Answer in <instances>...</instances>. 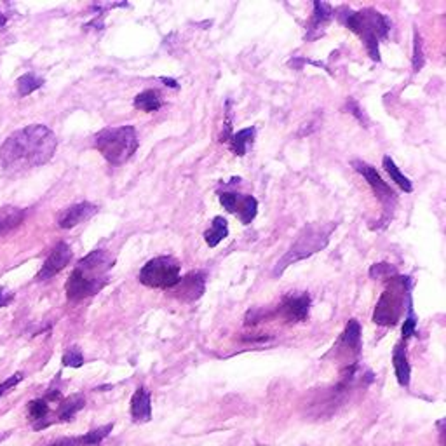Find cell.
<instances>
[{
    "label": "cell",
    "instance_id": "cell-23",
    "mask_svg": "<svg viewBox=\"0 0 446 446\" xmlns=\"http://www.w3.org/2000/svg\"><path fill=\"white\" fill-rule=\"evenodd\" d=\"M342 343L354 354H359L361 350V324L356 319H350L347 323L346 330L342 333Z\"/></svg>",
    "mask_w": 446,
    "mask_h": 446
},
{
    "label": "cell",
    "instance_id": "cell-26",
    "mask_svg": "<svg viewBox=\"0 0 446 446\" xmlns=\"http://www.w3.org/2000/svg\"><path fill=\"white\" fill-rule=\"evenodd\" d=\"M61 363L67 368H81L84 365V354H82L81 347L72 346L65 350L63 357H61Z\"/></svg>",
    "mask_w": 446,
    "mask_h": 446
},
{
    "label": "cell",
    "instance_id": "cell-27",
    "mask_svg": "<svg viewBox=\"0 0 446 446\" xmlns=\"http://www.w3.org/2000/svg\"><path fill=\"white\" fill-rule=\"evenodd\" d=\"M425 63L424 58V49H422V39L421 34L415 30L413 34V56H412V65H413V72H421L422 67Z\"/></svg>",
    "mask_w": 446,
    "mask_h": 446
},
{
    "label": "cell",
    "instance_id": "cell-7",
    "mask_svg": "<svg viewBox=\"0 0 446 446\" xmlns=\"http://www.w3.org/2000/svg\"><path fill=\"white\" fill-rule=\"evenodd\" d=\"M140 283L147 288L169 291L180 281V262L173 257H156L140 270Z\"/></svg>",
    "mask_w": 446,
    "mask_h": 446
},
{
    "label": "cell",
    "instance_id": "cell-18",
    "mask_svg": "<svg viewBox=\"0 0 446 446\" xmlns=\"http://www.w3.org/2000/svg\"><path fill=\"white\" fill-rule=\"evenodd\" d=\"M86 406V399L81 394H74L70 398L63 399L58 410V421L60 422H70L74 421V416Z\"/></svg>",
    "mask_w": 446,
    "mask_h": 446
},
{
    "label": "cell",
    "instance_id": "cell-20",
    "mask_svg": "<svg viewBox=\"0 0 446 446\" xmlns=\"http://www.w3.org/2000/svg\"><path fill=\"white\" fill-rule=\"evenodd\" d=\"M227 235H229L227 220L223 218V216H216V218L213 220L209 231L204 232V241L209 248H216V246H218L223 239L227 237Z\"/></svg>",
    "mask_w": 446,
    "mask_h": 446
},
{
    "label": "cell",
    "instance_id": "cell-32",
    "mask_svg": "<svg viewBox=\"0 0 446 446\" xmlns=\"http://www.w3.org/2000/svg\"><path fill=\"white\" fill-rule=\"evenodd\" d=\"M78 445H81L78 438H61V439H56V441H52L51 445L47 446H78Z\"/></svg>",
    "mask_w": 446,
    "mask_h": 446
},
{
    "label": "cell",
    "instance_id": "cell-1",
    "mask_svg": "<svg viewBox=\"0 0 446 446\" xmlns=\"http://www.w3.org/2000/svg\"><path fill=\"white\" fill-rule=\"evenodd\" d=\"M56 136L44 124H32L14 131L0 145V167L19 173L47 164L56 152Z\"/></svg>",
    "mask_w": 446,
    "mask_h": 446
},
{
    "label": "cell",
    "instance_id": "cell-30",
    "mask_svg": "<svg viewBox=\"0 0 446 446\" xmlns=\"http://www.w3.org/2000/svg\"><path fill=\"white\" fill-rule=\"evenodd\" d=\"M346 108H347V110H349L350 116H354L357 120H359L361 124H365V127H368V124H370L368 117H366L365 111L361 110V107H359V105H357L356 100H352V98H349V100H347V103H346Z\"/></svg>",
    "mask_w": 446,
    "mask_h": 446
},
{
    "label": "cell",
    "instance_id": "cell-22",
    "mask_svg": "<svg viewBox=\"0 0 446 446\" xmlns=\"http://www.w3.org/2000/svg\"><path fill=\"white\" fill-rule=\"evenodd\" d=\"M382 166H383V169H385V171H387V175L390 176V180H392V182H394L396 185H398L399 189L403 190V192H406V193L412 192V190H413L412 182H410V180L406 178V176L403 175L401 171H399V167L396 166L394 160L390 159V156L383 157Z\"/></svg>",
    "mask_w": 446,
    "mask_h": 446
},
{
    "label": "cell",
    "instance_id": "cell-31",
    "mask_svg": "<svg viewBox=\"0 0 446 446\" xmlns=\"http://www.w3.org/2000/svg\"><path fill=\"white\" fill-rule=\"evenodd\" d=\"M270 316L268 312H265V310L262 309H255V310H249L248 316H246V326H253V324H258L262 323V321H265L267 317Z\"/></svg>",
    "mask_w": 446,
    "mask_h": 446
},
{
    "label": "cell",
    "instance_id": "cell-15",
    "mask_svg": "<svg viewBox=\"0 0 446 446\" xmlns=\"http://www.w3.org/2000/svg\"><path fill=\"white\" fill-rule=\"evenodd\" d=\"M392 365H394V373H396V379H398L399 385L408 387L410 379H412V366H410L405 342L396 343L394 352H392Z\"/></svg>",
    "mask_w": 446,
    "mask_h": 446
},
{
    "label": "cell",
    "instance_id": "cell-4",
    "mask_svg": "<svg viewBox=\"0 0 446 446\" xmlns=\"http://www.w3.org/2000/svg\"><path fill=\"white\" fill-rule=\"evenodd\" d=\"M138 134L133 126L105 127L94 136V147L111 166L127 162L138 150Z\"/></svg>",
    "mask_w": 446,
    "mask_h": 446
},
{
    "label": "cell",
    "instance_id": "cell-24",
    "mask_svg": "<svg viewBox=\"0 0 446 446\" xmlns=\"http://www.w3.org/2000/svg\"><path fill=\"white\" fill-rule=\"evenodd\" d=\"M16 86H18V94H19V96L25 98V96H28V94L35 93L37 89H41V87L44 86V78H41L39 75L28 72V74L21 75V77L18 78Z\"/></svg>",
    "mask_w": 446,
    "mask_h": 446
},
{
    "label": "cell",
    "instance_id": "cell-12",
    "mask_svg": "<svg viewBox=\"0 0 446 446\" xmlns=\"http://www.w3.org/2000/svg\"><path fill=\"white\" fill-rule=\"evenodd\" d=\"M334 18L333 8L326 2H319L316 0L314 2V12L309 19V25H307V34H305V41H316L321 35L324 34L326 26L330 25L331 19Z\"/></svg>",
    "mask_w": 446,
    "mask_h": 446
},
{
    "label": "cell",
    "instance_id": "cell-13",
    "mask_svg": "<svg viewBox=\"0 0 446 446\" xmlns=\"http://www.w3.org/2000/svg\"><path fill=\"white\" fill-rule=\"evenodd\" d=\"M98 213V208L91 202H78V204L70 206L58 216V227L60 229H74L78 223L87 222Z\"/></svg>",
    "mask_w": 446,
    "mask_h": 446
},
{
    "label": "cell",
    "instance_id": "cell-33",
    "mask_svg": "<svg viewBox=\"0 0 446 446\" xmlns=\"http://www.w3.org/2000/svg\"><path fill=\"white\" fill-rule=\"evenodd\" d=\"M11 298H12V295H9L8 291H6V288H0V307H4V305L8 304Z\"/></svg>",
    "mask_w": 446,
    "mask_h": 446
},
{
    "label": "cell",
    "instance_id": "cell-35",
    "mask_svg": "<svg viewBox=\"0 0 446 446\" xmlns=\"http://www.w3.org/2000/svg\"><path fill=\"white\" fill-rule=\"evenodd\" d=\"M6 23H8V16H6L4 12H0V28H2V26H4Z\"/></svg>",
    "mask_w": 446,
    "mask_h": 446
},
{
    "label": "cell",
    "instance_id": "cell-34",
    "mask_svg": "<svg viewBox=\"0 0 446 446\" xmlns=\"http://www.w3.org/2000/svg\"><path fill=\"white\" fill-rule=\"evenodd\" d=\"M160 81L164 82V84H166V86H169V87H178V82L175 81V78H167V77H160Z\"/></svg>",
    "mask_w": 446,
    "mask_h": 446
},
{
    "label": "cell",
    "instance_id": "cell-2",
    "mask_svg": "<svg viewBox=\"0 0 446 446\" xmlns=\"http://www.w3.org/2000/svg\"><path fill=\"white\" fill-rule=\"evenodd\" d=\"M114 264L116 258L105 249H94L78 260L65 286L68 300L78 301L100 293L107 286L108 274L114 268Z\"/></svg>",
    "mask_w": 446,
    "mask_h": 446
},
{
    "label": "cell",
    "instance_id": "cell-19",
    "mask_svg": "<svg viewBox=\"0 0 446 446\" xmlns=\"http://www.w3.org/2000/svg\"><path fill=\"white\" fill-rule=\"evenodd\" d=\"M160 107H162V98H160V93L157 89H145L134 98V108L136 110L152 114V111L159 110Z\"/></svg>",
    "mask_w": 446,
    "mask_h": 446
},
{
    "label": "cell",
    "instance_id": "cell-11",
    "mask_svg": "<svg viewBox=\"0 0 446 446\" xmlns=\"http://www.w3.org/2000/svg\"><path fill=\"white\" fill-rule=\"evenodd\" d=\"M72 260V249L67 242H58L54 248L51 249L49 257L45 258L44 265L39 270L37 279L39 281H47V279L54 277L56 274H60Z\"/></svg>",
    "mask_w": 446,
    "mask_h": 446
},
{
    "label": "cell",
    "instance_id": "cell-3",
    "mask_svg": "<svg viewBox=\"0 0 446 446\" xmlns=\"http://www.w3.org/2000/svg\"><path fill=\"white\" fill-rule=\"evenodd\" d=\"M333 14L356 35H359L370 58L373 61H380L379 44L390 32V19L382 12L368 8L363 11H352L349 8H340L333 11Z\"/></svg>",
    "mask_w": 446,
    "mask_h": 446
},
{
    "label": "cell",
    "instance_id": "cell-5",
    "mask_svg": "<svg viewBox=\"0 0 446 446\" xmlns=\"http://www.w3.org/2000/svg\"><path fill=\"white\" fill-rule=\"evenodd\" d=\"M333 229H337V223H330V225H309V227H305L304 232H301L297 241H295V244L288 249V253L277 262L274 274L281 275L290 265L297 264V262L304 260V258L321 251V249L328 244V241H330V235L331 232H333Z\"/></svg>",
    "mask_w": 446,
    "mask_h": 446
},
{
    "label": "cell",
    "instance_id": "cell-29",
    "mask_svg": "<svg viewBox=\"0 0 446 446\" xmlns=\"http://www.w3.org/2000/svg\"><path fill=\"white\" fill-rule=\"evenodd\" d=\"M370 275H372L373 279H392L398 275V272L389 264H375L370 268Z\"/></svg>",
    "mask_w": 446,
    "mask_h": 446
},
{
    "label": "cell",
    "instance_id": "cell-6",
    "mask_svg": "<svg viewBox=\"0 0 446 446\" xmlns=\"http://www.w3.org/2000/svg\"><path fill=\"white\" fill-rule=\"evenodd\" d=\"M390 281L392 284L383 291L373 312V323L379 326H396L399 323L405 309V295L410 291V277L396 275Z\"/></svg>",
    "mask_w": 446,
    "mask_h": 446
},
{
    "label": "cell",
    "instance_id": "cell-10",
    "mask_svg": "<svg viewBox=\"0 0 446 446\" xmlns=\"http://www.w3.org/2000/svg\"><path fill=\"white\" fill-rule=\"evenodd\" d=\"M206 290V275L202 272H190L185 277H180L178 283L171 288V295L178 300L193 301L202 297Z\"/></svg>",
    "mask_w": 446,
    "mask_h": 446
},
{
    "label": "cell",
    "instance_id": "cell-8",
    "mask_svg": "<svg viewBox=\"0 0 446 446\" xmlns=\"http://www.w3.org/2000/svg\"><path fill=\"white\" fill-rule=\"evenodd\" d=\"M352 166L354 169H356V171L366 180V182H368V185L372 187L373 193H375V198L379 199L380 204L385 208V211H392L394 206L398 204V195H396L394 190L390 189V185H387V183L383 182L382 176L376 173L375 167L363 162V160H354Z\"/></svg>",
    "mask_w": 446,
    "mask_h": 446
},
{
    "label": "cell",
    "instance_id": "cell-14",
    "mask_svg": "<svg viewBox=\"0 0 446 446\" xmlns=\"http://www.w3.org/2000/svg\"><path fill=\"white\" fill-rule=\"evenodd\" d=\"M131 418L136 424H147L152 418V394L147 387H138L131 398Z\"/></svg>",
    "mask_w": 446,
    "mask_h": 446
},
{
    "label": "cell",
    "instance_id": "cell-9",
    "mask_svg": "<svg viewBox=\"0 0 446 446\" xmlns=\"http://www.w3.org/2000/svg\"><path fill=\"white\" fill-rule=\"evenodd\" d=\"M310 312V297L307 293L286 295L279 305L277 314L288 323H304Z\"/></svg>",
    "mask_w": 446,
    "mask_h": 446
},
{
    "label": "cell",
    "instance_id": "cell-28",
    "mask_svg": "<svg viewBox=\"0 0 446 446\" xmlns=\"http://www.w3.org/2000/svg\"><path fill=\"white\" fill-rule=\"evenodd\" d=\"M416 316L413 312L412 301L408 304V316L405 317V323H403V342H406L408 339H412L413 334L416 333Z\"/></svg>",
    "mask_w": 446,
    "mask_h": 446
},
{
    "label": "cell",
    "instance_id": "cell-16",
    "mask_svg": "<svg viewBox=\"0 0 446 446\" xmlns=\"http://www.w3.org/2000/svg\"><path fill=\"white\" fill-rule=\"evenodd\" d=\"M232 213L239 216V220L242 222V225H249L253 222L255 216L258 213V201L253 198V195H242V193H237L235 195L234 208H232Z\"/></svg>",
    "mask_w": 446,
    "mask_h": 446
},
{
    "label": "cell",
    "instance_id": "cell-21",
    "mask_svg": "<svg viewBox=\"0 0 446 446\" xmlns=\"http://www.w3.org/2000/svg\"><path fill=\"white\" fill-rule=\"evenodd\" d=\"M255 127H246V129H241L237 131V133H234L231 136V149L232 152L235 153V156L242 157L246 153V150H248V147L253 143L255 140Z\"/></svg>",
    "mask_w": 446,
    "mask_h": 446
},
{
    "label": "cell",
    "instance_id": "cell-25",
    "mask_svg": "<svg viewBox=\"0 0 446 446\" xmlns=\"http://www.w3.org/2000/svg\"><path fill=\"white\" fill-rule=\"evenodd\" d=\"M111 431H114V424L101 425V427L89 431L87 434L81 436V438H78V441H81V445H84V446H98V445H101V441H103L105 438H108V434H110Z\"/></svg>",
    "mask_w": 446,
    "mask_h": 446
},
{
    "label": "cell",
    "instance_id": "cell-17",
    "mask_svg": "<svg viewBox=\"0 0 446 446\" xmlns=\"http://www.w3.org/2000/svg\"><path fill=\"white\" fill-rule=\"evenodd\" d=\"M49 412L51 410H49V403L45 399H34V401L28 403V416H30L35 431H42V429H47L51 425V422L47 421Z\"/></svg>",
    "mask_w": 446,
    "mask_h": 446
}]
</instances>
